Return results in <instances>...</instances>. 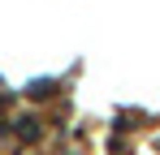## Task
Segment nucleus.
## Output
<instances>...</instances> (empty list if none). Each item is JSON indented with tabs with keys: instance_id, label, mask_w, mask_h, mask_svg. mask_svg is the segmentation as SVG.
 Here are the masks:
<instances>
[{
	"instance_id": "f257e3e1",
	"label": "nucleus",
	"mask_w": 160,
	"mask_h": 155,
	"mask_svg": "<svg viewBox=\"0 0 160 155\" xmlns=\"http://www.w3.org/2000/svg\"><path fill=\"white\" fill-rule=\"evenodd\" d=\"M18 134H22V138H39V121H30V116H22V121H18Z\"/></svg>"
}]
</instances>
